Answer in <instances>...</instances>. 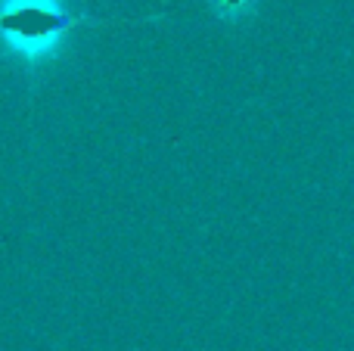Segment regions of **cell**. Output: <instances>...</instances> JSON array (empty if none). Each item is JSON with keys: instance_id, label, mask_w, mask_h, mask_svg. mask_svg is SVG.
Here are the masks:
<instances>
[{"instance_id": "1", "label": "cell", "mask_w": 354, "mask_h": 351, "mask_svg": "<svg viewBox=\"0 0 354 351\" xmlns=\"http://www.w3.org/2000/svg\"><path fill=\"white\" fill-rule=\"evenodd\" d=\"M100 22L97 12L68 0H0V59L37 91L44 75L68 56L75 35Z\"/></svg>"}, {"instance_id": "2", "label": "cell", "mask_w": 354, "mask_h": 351, "mask_svg": "<svg viewBox=\"0 0 354 351\" xmlns=\"http://www.w3.org/2000/svg\"><path fill=\"white\" fill-rule=\"evenodd\" d=\"M264 0H205L208 12H212V19H218V22L224 25H245L252 22V19L258 16V10H261Z\"/></svg>"}]
</instances>
